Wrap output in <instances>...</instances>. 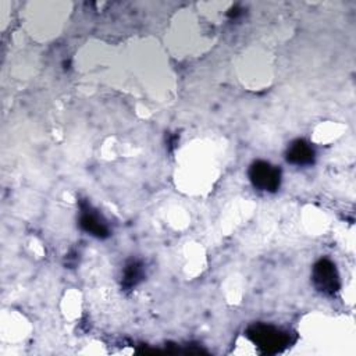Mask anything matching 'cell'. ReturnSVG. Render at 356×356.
<instances>
[{"label":"cell","instance_id":"cell-1","mask_svg":"<svg viewBox=\"0 0 356 356\" xmlns=\"http://www.w3.org/2000/svg\"><path fill=\"white\" fill-rule=\"evenodd\" d=\"M246 337L263 352L278 353L292 343L291 334L271 324L257 323L246 330Z\"/></svg>","mask_w":356,"mask_h":356},{"label":"cell","instance_id":"cell-2","mask_svg":"<svg viewBox=\"0 0 356 356\" xmlns=\"http://www.w3.org/2000/svg\"><path fill=\"white\" fill-rule=\"evenodd\" d=\"M249 179L260 191L275 192L281 185V171L278 167L264 160H256L249 167Z\"/></svg>","mask_w":356,"mask_h":356},{"label":"cell","instance_id":"cell-3","mask_svg":"<svg viewBox=\"0 0 356 356\" xmlns=\"http://www.w3.org/2000/svg\"><path fill=\"white\" fill-rule=\"evenodd\" d=\"M312 281L314 288L324 295H334L341 286L335 264L328 259H320L314 263L312 270Z\"/></svg>","mask_w":356,"mask_h":356},{"label":"cell","instance_id":"cell-4","mask_svg":"<svg viewBox=\"0 0 356 356\" xmlns=\"http://www.w3.org/2000/svg\"><path fill=\"white\" fill-rule=\"evenodd\" d=\"M79 227L85 232L90 234L96 238H100V239H104L110 235V228H108L106 220L89 203H81Z\"/></svg>","mask_w":356,"mask_h":356},{"label":"cell","instance_id":"cell-5","mask_svg":"<svg viewBox=\"0 0 356 356\" xmlns=\"http://www.w3.org/2000/svg\"><path fill=\"white\" fill-rule=\"evenodd\" d=\"M286 161L293 165H309L313 164L316 153L309 142L305 139H296L291 142L286 149Z\"/></svg>","mask_w":356,"mask_h":356},{"label":"cell","instance_id":"cell-6","mask_svg":"<svg viewBox=\"0 0 356 356\" xmlns=\"http://www.w3.org/2000/svg\"><path fill=\"white\" fill-rule=\"evenodd\" d=\"M145 278V267L143 263L138 259H131L127 261L122 270V286L125 289L135 288Z\"/></svg>","mask_w":356,"mask_h":356}]
</instances>
